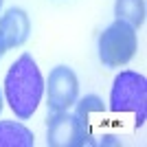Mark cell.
<instances>
[{"mask_svg": "<svg viewBox=\"0 0 147 147\" xmlns=\"http://www.w3.org/2000/svg\"><path fill=\"white\" fill-rule=\"evenodd\" d=\"M31 33V20L26 16L24 9L20 7H11L7 9L5 16L0 18V44L2 49H18L29 40Z\"/></svg>", "mask_w": 147, "mask_h": 147, "instance_id": "cell-6", "label": "cell"}, {"mask_svg": "<svg viewBox=\"0 0 147 147\" xmlns=\"http://www.w3.org/2000/svg\"><path fill=\"white\" fill-rule=\"evenodd\" d=\"M35 136L18 121H0V147H33Z\"/></svg>", "mask_w": 147, "mask_h": 147, "instance_id": "cell-7", "label": "cell"}, {"mask_svg": "<svg viewBox=\"0 0 147 147\" xmlns=\"http://www.w3.org/2000/svg\"><path fill=\"white\" fill-rule=\"evenodd\" d=\"M2 2H5V0H0V9H2Z\"/></svg>", "mask_w": 147, "mask_h": 147, "instance_id": "cell-12", "label": "cell"}, {"mask_svg": "<svg viewBox=\"0 0 147 147\" xmlns=\"http://www.w3.org/2000/svg\"><path fill=\"white\" fill-rule=\"evenodd\" d=\"M0 112H2V92H0Z\"/></svg>", "mask_w": 147, "mask_h": 147, "instance_id": "cell-10", "label": "cell"}, {"mask_svg": "<svg viewBox=\"0 0 147 147\" xmlns=\"http://www.w3.org/2000/svg\"><path fill=\"white\" fill-rule=\"evenodd\" d=\"M46 99H49L51 112H64L73 108L75 101L79 99V81L73 68L68 66H55L46 81Z\"/></svg>", "mask_w": 147, "mask_h": 147, "instance_id": "cell-5", "label": "cell"}, {"mask_svg": "<svg viewBox=\"0 0 147 147\" xmlns=\"http://www.w3.org/2000/svg\"><path fill=\"white\" fill-rule=\"evenodd\" d=\"M2 53H5V49H2V44H0V57H2Z\"/></svg>", "mask_w": 147, "mask_h": 147, "instance_id": "cell-11", "label": "cell"}, {"mask_svg": "<svg viewBox=\"0 0 147 147\" xmlns=\"http://www.w3.org/2000/svg\"><path fill=\"white\" fill-rule=\"evenodd\" d=\"M114 16L132 29H141L145 22V0H117Z\"/></svg>", "mask_w": 147, "mask_h": 147, "instance_id": "cell-8", "label": "cell"}, {"mask_svg": "<svg viewBox=\"0 0 147 147\" xmlns=\"http://www.w3.org/2000/svg\"><path fill=\"white\" fill-rule=\"evenodd\" d=\"M75 105H77V114L84 119H88L92 114V112H103L105 110V105L103 101L97 97V94H86V97H81L75 101Z\"/></svg>", "mask_w": 147, "mask_h": 147, "instance_id": "cell-9", "label": "cell"}, {"mask_svg": "<svg viewBox=\"0 0 147 147\" xmlns=\"http://www.w3.org/2000/svg\"><path fill=\"white\" fill-rule=\"evenodd\" d=\"M138 49L136 29L129 24L114 20L108 29L99 35V59L105 68H121L125 66Z\"/></svg>", "mask_w": 147, "mask_h": 147, "instance_id": "cell-3", "label": "cell"}, {"mask_svg": "<svg viewBox=\"0 0 147 147\" xmlns=\"http://www.w3.org/2000/svg\"><path fill=\"white\" fill-rule=\"evenodd\" d=\"M112 112H134L136 127H143L147 119V79L134 70H121L114 77L110 90Z\"/></svg>", "mask_w": 147, "mask_h": 147, "instance_id": "cell-2", "label": "cell"}, {"mask_svg": "<svg viewBox=\"0 0 147 147\" xmlns=\"http://www.w3.org/2000/svg\"><path fill=\"white\" fill-rule=\"evenodd\" d=\"M44 77L37 68L35 59L24 53L13 61L5 77V97L9 108L18 119H31L42 101Z\"/></svg>", "mask_w": 147, "mask_h": 147, "instance_id": "cell-1", "label": "cell"}, {"mask_svg": "<svg viewBox=\"0 0 147 147\" xmlns=\"http://www.w3.org/2000/svg\"><path fill=\"white\" fill-rule=\"evenodd\" d=\"M90 138L92 136L88 119L79 117L77 112L70 114L68 110H64V112H53L49 117L46 143L51 147H84L92 145Z\"/></svg>", "mask_w": 147, "mask_h": 147, "instance_id": "cell-4", "label": "cell"}]
</instances>
